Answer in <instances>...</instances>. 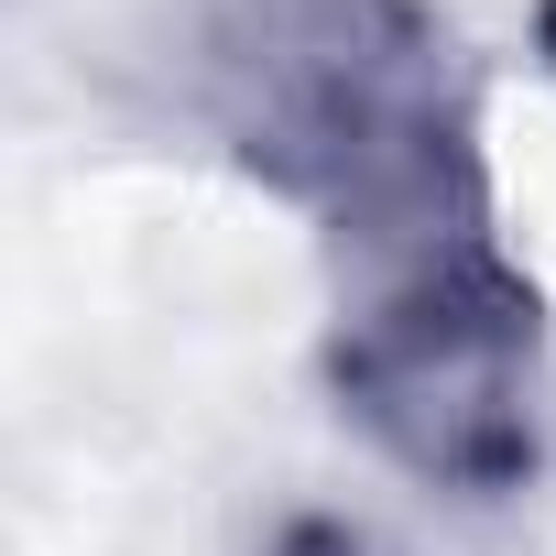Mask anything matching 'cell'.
Here are the masks:
<instances>
[{
    "label": "cell",
    "instance_id": "4",
    "mask_svg": "<svg viewBox=\"0 0 556 556\" xmlns=\"http://www.w3.org/2000/svg\"><path fill=\"white\" fill-rule=\"evenodd\" d=\"M523 55H534V77L556 88V0H523Z\"/></svg>",
    "mask_w": 556,
    "mask_h": 556
},
{
    "label": "cell",
    "instance_id": "2",
    "mask_svg": "<svg viewBox=\"0 0 556 556\" xmlns=\"http://www.w3.org/2000/svg\"><path fill=\"white\" fill-rule=\"evenodd\" d=\"M339 437L447 513H502L556 458V317L513 229L339 273L317 328Z\"/></svg>",
    "mask_w": 556,
    "mask_h": 556
},
{
    "label": "cell",
    "instance_id": "1",
    "mask_svg": "<svg viewBox=\"0 0 556 556\" xmlns=\"http://www.w3.org/2000/svg\"><path fill=\"white\" fill-rule=\"evenodd\" d=\"M186 121L285 207L328 285L502 229L491 88L437 0H186Z\"/></svg>",
    "mask_w": 556,
    "mask_h": 556
},
{
    "label": "cell",
    "instance_id": "3",
    "mask_svg": "<svg viewBox=\"0 0 556 556\" xmlns=\"http://www.w3.org/2000/svg\"><path fill=\"white\" fill-rule=\"evenodd\" d=\"M251 556H415L382 513H350V502H285L262 534H251Z\"/></svg>",
    "mask_w": 556,
    "mask_h": 556
}]
</instances>
